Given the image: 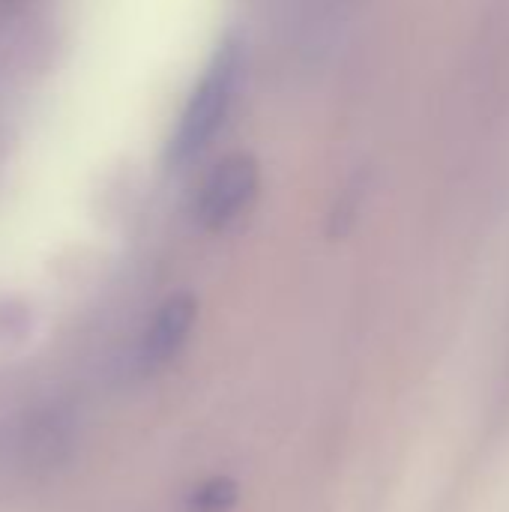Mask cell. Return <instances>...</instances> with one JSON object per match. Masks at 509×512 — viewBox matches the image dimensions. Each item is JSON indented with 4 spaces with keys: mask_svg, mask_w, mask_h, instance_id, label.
Wrapping results in <instances>:
<instances>
[{
    "mask_svg": "<svg viewBox=\"0 0 509 512\" xmlns=\"http://www.w3.org/2000/svg\"><path fill=\"white\" fill-rule=\"evenodd\" d=\"M237 81H240V48H237V42H225L216 51V57L210 60L198 87L192 90V96L180 114V123L168 141L171 165H186L213 141V135L219 132V126L225 123V117L231 111Z\"/></svg>",
    "mask_w": 509,
    "mask_h": 512,
    "instance_id": "1",
    "label": "cell"
},
{
    "mask_svg": "<svg viewBox=\"0 0 509 512\" xmlns=\"http://www.w3.org/2000/svg\"><path fill=\"white\" fill-rule=\"evenodd\" d=\"M240 501V486L231 477H210L186 495V512H231Z\"/></svg>",
    "mask_w": 509,
    "mask_h": 512,
    "instance_id": "4",
    "label": "cell"
},
{
    "mask_svg": "<svg viewBox=\"0 0 509 512\" xmlns=\"http://www.w3.org/2000/svg\"><path fill=\"white\" fill-rule=\"evenodd\" d=\"M258 189V165L246 153L225 156L201 183L198 189V204L195 216L207 231H222L228 228L240 210L255 198Z\"/></svg>",
    "mask_w": 509,
    "mask_h": 512,
    "instance_id": "2",
    "label": "cell"
},
{
    "mask_svg": "<svg viewBox=\"0 0 509 512\" xmlns=\"http://www.w3.org/2000/svg\"><path fill=\"white\" fill-rule=\"evenodd\" d=\"M198 318V303L192 294H174L168 297L150 318L144 339H141V366L144 369H162L168 366L180 348L186 345L192 327Z\"/></svg>",
    "mask_w": 509,
    "mask_h": 512,
    "instance_id": "3",
    "label": "cell"
}]
</instances>
